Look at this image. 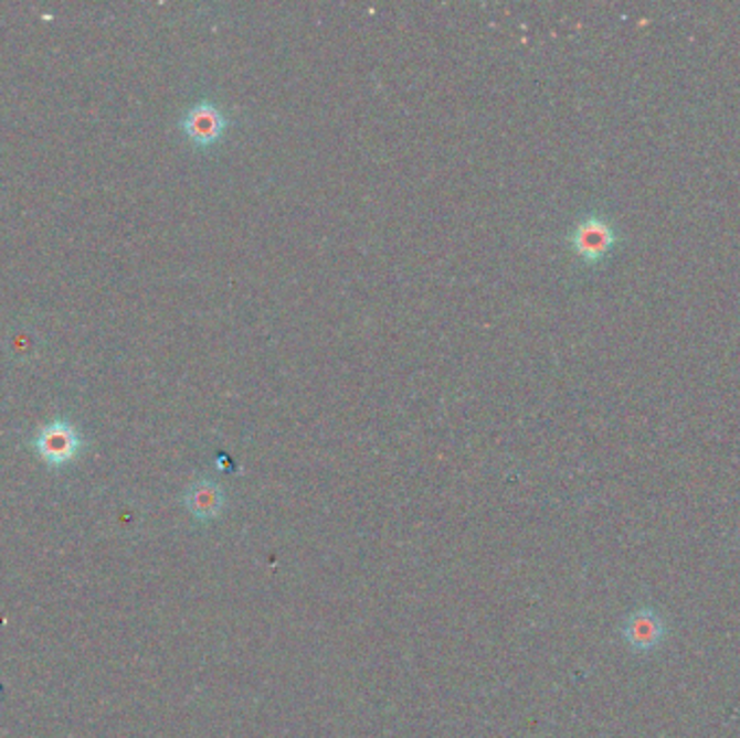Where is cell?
I'll use <instances>...</instances> for the list:
<instances>
[{"label":"cell","mask_w":740,"mask_h":738,"mask_svg":"<svg viewBox=\"0 0 740 738\" xmlns=\"http://www.w3.org/2000/svg\"><path fill=\"white\" fill-rule=\"evenodd\" d=\"M180 128L195 148L207 150L223 139L230 128V119L212 100H200L184 114Z\"/></svg>","instance_id":"6da1fadb"},{"label":"cell","mask_w":740,"mask_h":738,"mask_svg":"<svg viewBox=\"0 0 740 738\" xmlns=\"http://www.w3.org/2000/svg\"><path fill=\"white\" fill-rule=\"evenodd\" d=\"M570 243H572V249L581 256L584 263H598L613 247L615 232L609 226L606 220L598 215H589L572 229Z\"/></svg>","instance_id":"3957f363"},{"label":"cell","mask_w":740,"mask_h":738,"mask_svg":"<svg viewBox=\"0 0 740 738\" xmlns=\"http://www.w3.org/2000/svg\"><path fill=\"white\" fill-rule=\"evenodd\" d=\"M184 507L200 522H211L225 507V492L212 479L195 481L184 494Z\"/></svg>","instance_id":"5b68a950"},{"label":"cell","mask_w":740,"mask_h":738,"mask_svg":"<svg viewBox=\"0 0 740 738\" xmlns=\"http://www.w3.org/2000/svg\"><path fill=\"white\" fill-rule=\"evenodd\" d=\"M35 449L49 466H65L81 451V436L70 423L54 420L38 434Z\"/></svg>","instance_id":"7a4b0ae2"},{"label":"cell","mask_w":740,"mask_h":738,"mask_svg":"<svg viewBox=\"0 0 740 738\" xmlns=\"http://www.w3.org/2000/svg\"><path fill=\"white\" fill-rule=\"evenodd\" d=\"M622 637L636 652H649L660 648L667 637V625L654 609H638L626 618Z\"/></svg>","instance_id":"277c9868"}]
</instances>
